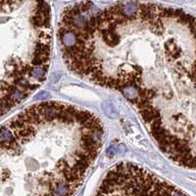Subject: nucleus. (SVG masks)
Here are the masks:
<instances>
[{
    "label": "nucleus",
    "mask_w": 196,
    "mask_h": 196,
    "mask_svg": "<svg viewBox=\"0 0 196 196\" xmlns=\"http://www.w3.org/2000/svg\"><path fill=\"white\" fill-rule=\"evenodd\" d=\"M167 157L196 170V77H180L159 97L137 108Z\"/></svg>",
    "instance_id": "obj_2"
},
{
    "label": "nucleus",
    "mask_w": 196,
    "mask_h": 196,
    "mask_svg": "<svg viewBox=\"0 0 196 196\" xmlns=\"http://www.w3.org/2000/svg\"><path fill=\"white\" fill-rule=\"evenodd\" d=\"M177 187L132 163H121L103 178L95 196H174Z\"/></svg>",
    "instance_id": "obj_3"
},
{
    "label": "nucleus",
    "mask_w": 196,
    "mask_h": 196,
    "mask_svg": "<svg viewBox=\"0 0 196 196\" xmlns=\"http://www.w3.org/2000/svg\"><path fill=\"white\" fill-rule=\"evenodd\" d=\"M12 134L3 152L24 156L28 174L47 196L60 183L75 191L102 146L103 125L90 112L55 101L25 109L5 125Z\"/></svg>",
    "instance_id": "obj_1"
},
{
    "label": "nucleus",
    "mask_w": 196,
    "mask_h": 196,
    "mask_svg": "<svg viewBox=\"0 0 196 196\" xmlns=\"http://www.w3.org/2000/svg\"><path fill=\"white\" fill-rule=\"evenodd\" d=\"M49 93L48 92H46V91H42V92H40V94H38V95H36V100H41V99H46L49 95H48Z\"/></svg>",
    "instance_id": "obj_4"
}]
</instances>
